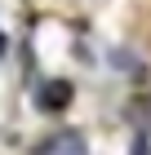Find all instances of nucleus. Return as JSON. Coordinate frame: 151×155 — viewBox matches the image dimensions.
I'll list each match as a JSON object with an SVG mask.
<instances>
[{
    "mask_svg": "<svg viewBox=\"0 0 151 155\" xmlns=\"http://www.w3.org/2000/svg\"><path fill=\"white\" fill-rule=\"evenodd\" d=\"M40 155H89V151H84L80 133H58V137H49V142L40 146Z\"/></svg>",
    "mask_w": 151,
    "mask_h": 155,
    "instance_id": "nucleus-1",
    "label": "nucleus"
}]
</instances>
